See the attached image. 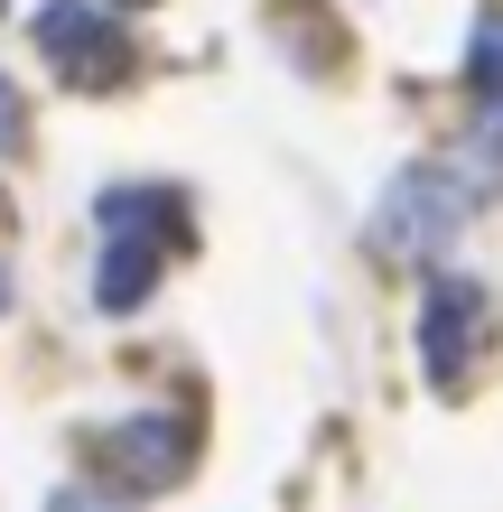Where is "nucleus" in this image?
Segmentation results:
<instances>
[{"instance_id": "nucleus-2", "label": "nucleus", "mask_w": 503, "mask_h": 512, "mask_svg": "<svg viewBox=\"0 0 503 512\" xmlns=\"http://www.w3.org/2000/svg\"><path fill=\"white\" fill-rule=\"evenodd\" d=\"M485 345H494V289L438 270L429 298H420V373H429V391H476Z\"/></svg>"}, {"instance_id": "nucleus-7", "label": "nucleus", "mask_w": 503, "mask_h": 512, "mask_svg": "<svg viewBox=\"0 0 503 512\" xmlns=\"http://www.w3.org/2000/svg\"><path fill=\"white\" fill-rule=\"evenodd\" d=\"M28 149V103H19V84L0 75V159H19Z\"/></svg>"}, {"instance_id": "nucleus-5", "label": "nucleus", "mask_w": 503, "mask_h": 512, "mask_svg": "<svg viewBox=\"0 0 503 512\" xmlns=\"http://www.w3.org/2000/svg\"><path fill=\"white\" fill-rule=\"evenodd\" d=\"M187 447H196V429L177 410H150V419H122V429L103 438V457H112V475H122V485H177V475H187Z\"/></svg>"}, {"instance_id": "nucleus-8", "label": "nucleus", "mask_w": 503, "mask_h": 512, "mask_svg": "<svg viewBox=\"0 0 503 512\" xmlns=\"http://www.w3.org/2000/svg\"><path fill=\"white\" fill-rule=\"evenodd\" d=\"M47 512H112V503H103V494H84V485H66V494H56Z\"/></svg>"}, {"instance_id": "nucleus-1", "label": "nucleus", "mask_w": 503, "mask_h": 512, "mask_svg": "<svg viewBox=\"0 0 503 512\" xmlns=\"http://www.w3.org/2000/svg\"><path fill=\"white\" fill-rule=\"evenodd\" d=\"M187 243V205L168 187H112L103 196V270H94V298L112 317H131L140 298L159 289V261Z\"/></svg>"}, {"instance_id": "nucleus-9", "label": "nucleus", "mask_w": 503, "mask_h": 512, "mask_svg": "<svg viewBox=\"0 0 503 512\" xmlns=\"http://www.w3.org/2000/svg\"><path fill=\"white\" fill-rule=\"evenodd\" d=\"M0 308H10V280H0Z\"/></svg>"}, {"instance_id": "nucleus-4", "label": "nucleus", "mask_w": 503, "mask_h": 512, "mask_svg": "<svg viewBox=\"0 0 503 512\" xmlns=\"http://www.w3.org/2000/svg\"><path fill=\"white\" fill-rule=\"evenodd\" d=\"M38 56L75 94H112L131 75V28L103 10V0H38Z\"/></svg>"}, {"instance_id": "nucleus-3", "label": "nucleus", "mask_w": 503, "mask_h": 512, "mask_svg": "<svg viewBox=\"0 0 503 512\" xmlns=\"http://www.w3.org/2000/svg\"><path fill=\"white\" fill-rule=\"evenodd\" d=\"M494 187V177H476L466 159H429V168H410L392 196H382V215H373V243L382 252H429V243H448L457 215Z\"/></svg>"}, {"instance_id": "nucleus-6", "label": "nucleus", "mask_w": 503, "mask_h": 512, "mask_svg": "<svg viewBox=\"0 0 503 512\" xmlns=\"http://www.w3.org/2000/svg\"><path fill=\"white\" fill-rule=\"evenodd\" d=\"M466 84L485 94V112H503V10L476 19V56H466Z\"/></svg>"}]
</instances>
